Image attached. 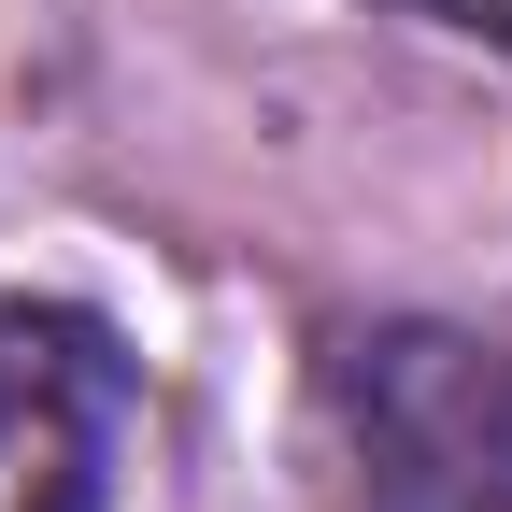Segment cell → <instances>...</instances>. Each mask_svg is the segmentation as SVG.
<instances>
[{
  "instance_id": "3957f363",
  "label": "cell",
  "mask_w": 512,
  "mask_h": 512,
  "mask_svg": "<svg viewBox=\"0 0 512 512\" xmlns=\"http://www.w3.org/2000/svg\"><path fill=\"white\" fill-rule=\"evenodd\" d=\"M399 15H456V29H512V0H399Z\"/></svg>"
},
{
  "instance_id": "6da1fadb",
  "label": "cell",
  "mask_w": 512,
  "mask_h": 512,
  "mask_svg": "<svg viewBox=\"0 0 512 512\" xmlns=\"http://www.w3.org/2000/svg\"><path fill=\"white\" fill-rule=\"evenodd\" d=\"M128 342L72 299H0V512H114Z\"/></svg>"
},
{
  "instance_id": "7a4b0ae2",
  "label": "cell",
  "mask_w": 512,
  "mask_h": 512,
  "mask_svg": "<svg viewBox=\"0 0 512 512\" xmlns=\"http://www.w3.org/2000/svg\"><path fill=\"white\" fill-rule=\"evenodd\" d=\"M356 427H370L384 470H413L441 498H512V370H498V342H456V328L356 342Z\"/></svg>"
},
{
  "instance_id": "277c9868",
  "label": "cell",
  "mask_w": 512,
  "mask_h": 512,
  "mask_svg": "<svg viewBox=\"0 0 512 512\" xmlns=\"http://www.w3.org/2000/svg\"><path fill=\"white\" fill-rule=\"evenodd\" d=\"M498 512H512V498H498Z\"/></svg>"
}]
</instances>
